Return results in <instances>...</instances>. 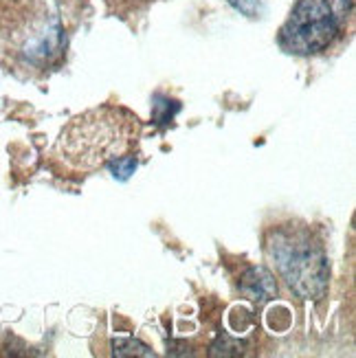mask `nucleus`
I'll use <instances>...</instances> for the list:
<instances>
[{
	"label": "nucleus",
	"instance_id": "obj_1",
	"mask_svg": "<svg viewBox=\"0 0 356 358\" xmlns=\"http://www.w3.org/2000/svg\"><path fill=\"white\" fill-rule=\"evenodd\" d=\"M138 119L123 108L101 106L75 117L62 132L59 150L64 161L82 172L106 167L111 161L128 154L136 143Z\"/></svg>",
	"mask_w": 356,
	"mask_h": 358
},
{
	"label": "nucleus",
	"instance_id": "obj_2",
	"mask_svg": "<svg viewBox=\"0 0 356 358\" xmlns=\"http://www.w3.org/2000/svg\"><path fill=\"white\" fill-rule=\"evenodd\" d=\"M266 253L275 271L301 299H321L328 290L330 266L319 240L304 227H282L273 231Z\"/></svg>",
	"mask_w": 356,
	"mask_h": 358
},
{
	"label": "nucleus",
	"instance_id": "obj_3",
	"mask_svg": "<svg viewBox=\"0 0 356 358\" xmlns=\"http://www.w3.org/2000/svg\"><path fill=\"white\" fill-rule=\"evenodd\" d=\"M341 27L328 0H297L280 29V46L295 55H313L328 49Z\"/></svg>",
	"mask_w": 356,
	"mask_h": 358
},
{
	"label": "nucleus",
	"instance_id": "obj_4",
	"mask_svg": "<svg viewBox=\"0 0 356 358\" xmlns=\"http://www.w3.org/2000/svg\"><path fill=\"white\" fill-rule=\"evenodd\" d=\"M240 290L255 303H266L277 294V282L264 266H251L242 273Z\"/></svg>",
	"mask_w": 356,
	"mask_h": 358
},
{
	"label": "nucleus",
	"instance_id": "obj_5",
	"mask_svg": "<svg viewBox=\"0 0 356 358\" xmlns=\"http://www.w3.org/2000/svg\"><path fill=\"white\" fill-rule=\"evenodd\" d=\"M113 354L115 356H154V352L136 338H115Z\"/></svg>",
	"mask_w": 356,
	"mask_h": 358
},
{
	"label": "nucleus",
	"instance_id": "obj_6",
	"mask_svg": "<svg viewBox=\"0 0 356 358\" xmlns=\"http://www.w3.org/2000/svg\"><path fill=\"white\" fill-rule=\"evenodd\" d=\"M106 167L111 169L115 178H119V180H128V178L136 172V159L132 157V154H123V157L111 161Z\"/></svg>",
	"mask_w": 356,
	"mask_h": 358
},
{
	"label": "nucleus",
	"instance_id": "obj_7",
	"mask_svg": "<svg viewBox=\"0 0 356 358\" xmlns=\"http://www.w3.org/2000/svg\"><path fill=\"white\" fill-rule=\"evenodd\" d=\"M242 343L227 334L218 336V341L211 345V356H240L242 354Z\"/></svg>",
	"mask_w": 356,
	"mask_h": 358
},
{
	"label": "nucleus",
	"instance_id": "obj_8",
	"mask_svg": "<svg viewBox=\"0 0 356 358\" xmlns=\"http://www.w3.org/2000/svg\"><path fill=\"white\" fill-rule=\"evenodd\" d=\"M154 101H157V103H154V119H157L159 123H169L174 119V115L180 110V106L176 101L172 103L165 97H157Z\"/></svg>",
	"mask_w": 356,
	"mask_h": 358
},
{
	"label": "nucleus",
	"instance_id": "obj_9",
	"mask_svg": "<svg viewBox=\"0 0 356 358\" xmlns=\"http://www.w3.org/2000/svg\"><path fill=\"white\" fill-rule=\"evenodd\" d=\"M264 3L266 0H229L231 7L238 9L244 15H249V18H257L262 9H264Z\"/></svg>",
	"mask_w": 356,
	"mask_h": 358
}]
</instances>
